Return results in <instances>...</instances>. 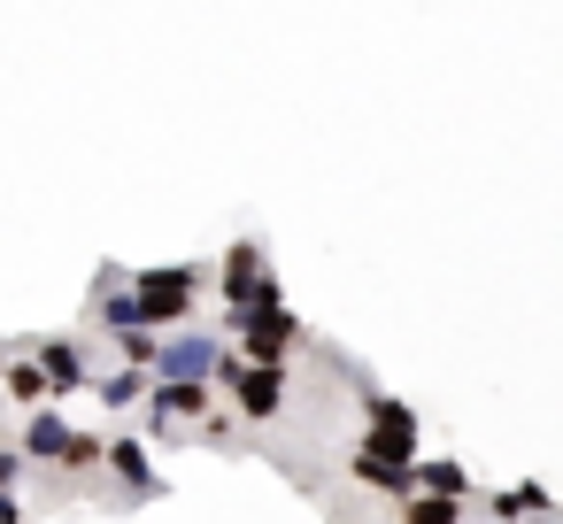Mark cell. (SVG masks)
<instances>
[{
  "label": "cell",
  "instance_id": "cell-1",
  "mask_svg": "<svg viewBox=\"0 0 563 524\" xmlns=\"http://www.w3.org/2000/svg\"><path fill=\"white\" fill-rule=\"evenodd\" d=\"M217 386H232V409H240V416H255V424H271V416L286 409V363H247V355H224Z\"/></svg>",
  "mask_w": 563,
  "mask_h": 524
},
{
  "label": "cell",
  "instance_id": "cell-2",
  "mask_svg": "<svg viewBox=\"0 0 563 524\" xmlns=\"http://www.w3.org/2000/svg\"><path fill=\"white\" fill-rule=\"evenodd\" d=\"M363 416H371V432L355 439L363 455H386V462H424V455H417V409H409V401H394V393H363Z\"/></svg>",
  "mask_w": 563,
  "mask_h": 524
},
{
  "label": "cell",
  "instance_id": "cell-3",
  "mask_svg": "<svg viewBox=\"0 0 563 524\" xmlns=\"http://www.w3.org/2000/svg\"><path fill=\"white\" fill-rule=\"evenodd\" d=\"M132 293H140V309H147V332H170V324H186L194 316V293H201V270H140L132 278Z\"/></svg>",
  "mask_w": 563,
  "mask_h": 524
},
{
  "label": "cell",
  "instance_id": "cell-4",
  "mask_svg": "<svg viewBox=\"0 0 563 524\" xmlns=\"http://www.w3.org/2000/svg\"><path fill=\"white\" fill-rule=\"evenodd\" d=\"M232 339H240L247 363H286V355L301 347V316H294V309H255Z\"/></svg>",
  "mask_w": 563,
  "mask_h": 524
},
{
  "label": "cell",
  "instance_id": "cell-5",
  "mask_svg": "<svg viewBox=\"0 0 563 524\" xmlns=\"http://www.w3.org/2000/svg\"><path fill=\"white\" fill-rule=\"evenodd\" d=\"M217 370H224V355H217L209 332H178V339L163 332V370L155 378H217Z\"/></svg>",
  "mask_w": 563,
  "mask_h": 524
},
{
  "label": "cell",
  "instance_id": "cell-6",
  "mask_svg": "<svg viewBox=\"0 0 563 524\" xmlns=\"http://www.w3.org/2000/svg\"><path fill=\"white\" fill-rule=\"evenodd\" d=\"M147 416H155L163 432H170V416H209V378H155Z\"/></svg>",
  "mask_w": 563,
  "mask_h": 524
},
{
  "label": "cell",
  "instance_id": "cell-7",
  "mask_svg": "<svg viewBox=\"0 0 563 524\" xmlns=\"http://www.w3.org/2000/svg\"><path fill=\"white\" fill-rule=\"evenodd\" d=\"M70 447H78V432H70L55 409H40V416L24 424V439H16V455H24V462H70Z\"/></svg>",
  "mask_w": 563,
  "mask_h": 524
},
{
  "label": "cell",
  "instance_id": "cell-8",
  "mask_svg": "<svg viewBox=\"0 0 563 524\" xmlns=\"http://www.w3.org/2000/svg\"><path fill=\"white\" fill-rule=\"evenodd\" d=\"M486 516H494V524H532V516H555V493L525 478V486H509V493H486Z\"/></svg>",
  "mask_w": 563,
  "mask_h": 524
},
{
  "label": "cell",
  "instance_id": "cell-9",
  "mask_svg": "<svg viewBox=\"0 0 563 524\" xmlns=\"http://www.w3.org/2000/svg\"><path fill=\"white\" fill-rule=\"evenodd\" d=\"M40 370H47V386H55V393H78V386H101V378L86 370V355H78L70 339H40Z\"/></svg>",
  "mask_w": 563,
  "mask_h": 524
},
{
  "label": "cell",
  "instance_id": "cell-10",
  "mask_svg": "<svg viewBox=\"0 0 563 524\" xmlns=\"http://www.w3.org/2000/svg\"><path fill=\"white\" fill-rule=\"evenodd\" d=\"M347 470H355L363 486L394 493V501H409V493H417V462H386V455H363V447H355V455H347Z\"/></svg>",
  "mask_w": 563,
  "mask_h": 524
},
{
  "label": "cell",
  "instance_id": "cell-11",
  "mask_svg": "<svg viewBox=\"0 0 563 524\" xmlns=\"http://www.w3.org/2000/svg\"><path fill=\"white\" fill-rule=\"evenodd\" d=\"M109 470H117L132 493H163V478L147 470V447H140V439H109Z\"/></svg>",
  "mask_w": 563,
  "mask_h": 524
},
{
  "label": "cell",
  "instance_id": "cell-12",
  "mask_svg": "<svg viewBox=\"0 0 563 524\" xmlns=\"http://www.w3.org/2000/svg\"><path fill=\"white\" fill-rule=\"evenodd\" d=\"M417 493H448V501H471V470H463V462H448V455H432V462H417Z\"/></svg>",
  "mask_w": 563,
  "mask_h": 524
},
{
  "label": "cell",
  "instance_id": "cell-13",
  "mask_svg": "<svg viewBox=\"0 0 563 524\" xmlns=\"http://www.w3.org/2000/svg\"><path fill=\"white\" fill-rule=\"evenodd\" d=\"M0 386H9V393H16L24 409H40V401L55 393V386H47V370H40V355H24V363H9V370H0Z\"/></svg>",
  "mask_w": 563,
  "mask_h": 524
},
{
  "label": "cell",
  "instance_id": "cell-14",
  "mask_svg": "<svg viewBox=\"0 0 563 524\" xmlns=\"http://www.w3.org/2000/svg\"><path fill=\"white\" fill-rule=\"evenodd\" d=\"M93 393H101V409H132V401L155 393V378H147V370H117V378H101Z\"/></svg>",
  "mask_w": 563,
  "mask_h": 524
},
{
  "label": "cell",
  "instance_id": "cell-15",
  "mask_svg": "<svg viewBox=\"0 0 563 524\" xmlns=\"http://www.w3.org/2000/svg\"><path fill=\"white\" fill-rule=\"evenodd\" d=\"M401 524H463V501H448V493H409V501H401Z\"/></svg>",
  "mask_w": 563,
  "mask_h": 524
},
{
  "label": "cell",
  "instance_id": "cell-16",
  "mask_svg": "<svg viewBox=\"0 0 563 524\" xmlns=\"http://www.w3.org/2000/svg\"><path fill=\"white\" fill-rule=\"evenodd\" d=\"M16 470H24V455H9V447H0V493L16 486Z\"/></svg>",
  "mask_w": 563,
  "mask_h": 524
},
{
  "label": "cell",
  "instance_id": "cell-17",
  "mask_svg": "<svg viewBox=\"0 0 563 524\" xmlns=\"http://www.w3.org/2000/svg\"><path fill=\"white\" fill-rule=\"evenodd\" d=\"M0 524H24V509H16L9 493H0Z\"/></svg>",
  "mask_w": 563,
  "mask_h": 524
}]
</instances>
